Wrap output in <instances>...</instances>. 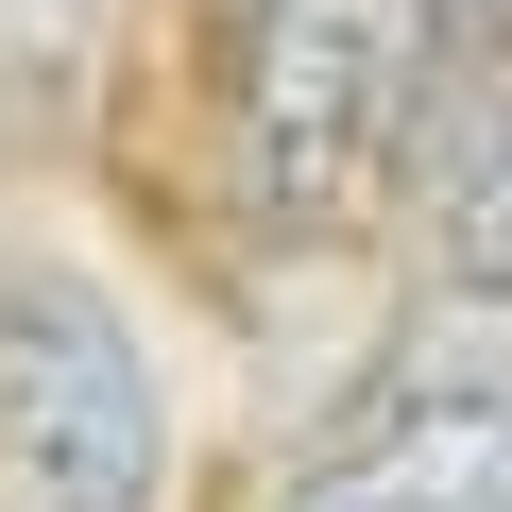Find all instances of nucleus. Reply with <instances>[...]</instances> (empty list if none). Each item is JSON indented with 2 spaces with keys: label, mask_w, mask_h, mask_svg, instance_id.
<instances>
[{
  "label": "nucleus",
  "mask_w": 512,
  "mask_h": 512,
  "mask_svg": "<svg viewBox=\"0 0 512 512\" xmlns=\"http://www.w3.org/2000/svg\"><path fill=\"white\" fill-rule=\"evenodd\" d=\"M410 86H427V0H256L239 18V188L291 239L359 222L410 154Z\"/></svg>",
  "instance_id": "1"
},
{
  "label": "nucleus",
  "mask_w": 512,
  "mask_h": 512,
  "mask_svg": "<svg viewBox=\"0 0 512 512\" xmlns=\"http://www.w3.org/2000/svg\"><path fill=\"white\" fill-rule=\"evenodd\" d=\"M0 495L18 512H171V376L120 291L0 274Z\"/></svg>",
  "instance_id": "2"
},
{
  "label": "nucleus",
  "mask_w": 512,
  "mask_h": 512,
  "mask_svg": "<svg viewBox=\"0 0 512 512\" xmlns=\"http://www.w3.org/2000/svg\"><path fill=\"white\" fill-rule=\"evenodd\" d=\"M291 512H512V376H393Z\"/></svg>",
  "instance_id": "3"
},
{
  "label": "nucleus",
  "mask_w": 512,
  "mask_h": 512,
  "mask_svg": "<svg viewBox=\"0 0 512 512\" xmlns=\"http://www.w3.org/2000/svg\"><path fill=\"white\" fill-rule=\"evenodd\" d=\"M410 222H427V274H444V291L512 308V35L461 69V103H444V137H427Z\"/></svg>",
  "instance_id": "4"
}]
</instances>
